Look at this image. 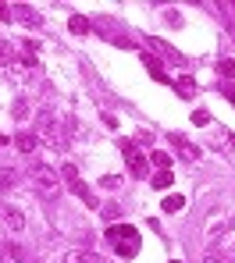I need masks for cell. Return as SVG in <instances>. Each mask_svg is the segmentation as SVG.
Here are the masks:
<instances>
[{
  "label": "cell",
  "mask_w": 235,
  "mask_h": 263,
  "mask_svg": "<svg viewBox=\"0 0 235 263\" xmlns=\"http://www.w3.org/2000/svg\"><path fill=\"white\" fill-rule=\"evenodd\" d=\"M11 18H14V14H11V7H7V4H0V22H11Z\"/></svg>",
  "instance_id": "cell-21"
},
{
  "label": "cell",
  "mask_w": 235,
  "mask_h": 263,
  "mask_svg": "<svg viewBox=\"0 0 235 263\" xmlns=\"http://www.w3.org/2000/svg\"><path fill=\"white\" fill-rule=\"evenodd\" d=\"M0 263H4V256H0Z\"/></svg>",
  "instance_id": "cell-24"
},
{
  "label": "cell",
  "mask_w": 235,
  "mask_h": 263,
  "mask_svg": "<svg viewBox=\"0 0 235 263\" xmlns=\"http://www.w3.org/2000/svg\"><path fill=\"white\" fill-rule=\"evenodd\" d=\"M14 11H22V14H18V18H25V22H32V25H36V22H40V18H36V14H32V7H25V4H18V7H14Z\"/></svg>",
  "instance_id": "cell-17"
},
{
  "label": "cell",
  "mask_w": 235,
  "mask_h": 263,
  "mask_svg": "<svg viewBox=\"0 0 235 263\" xmlns=\"http://www.w3.org/2000/svg\"><path fill=\"white\" fill-rule=\"evenodd\" d=\"M218 71H221L225 79H235V61H228V57H225V61L218 64Z\"/></svg>",
  "instance_id": "cell-16"
},
{
  "label": "cell",
  "mask_w": 235,
  "mask_h": 263,
  "mask_svg": "<svg viewBox=\"0 0 235 263\" xmlns=\"http://www.w3.org/2000/svg\"><path fill=\"white\" fill-rule=\"evenodd\" d=\"M203 263H228V260H221L218 253H207V256H203Z\"/></svg>",
  "instance_id": "cell-22"
},
{
  "label": "cell",
  "mask_w": 235,
  "mask_h": 263,
  "mask_svg": "<svg viewBox=\"0 0 235 263\" xmlns=\"http://www.w3.org/2000/svg\"><path fill=\"white\" fill-rule=\"evenodd\" d=\"M214 253L221 256V260H228V263H235V224H228L218 238H214Z\"/></svg>",
  "instance_id": "cell-4"
},
{
  "label": "cell",
  "mask_w": 235,
  "mask_h": 263,
  "mask_svg": "<svg viewBox=\"0 0 235 263\" xmlns=\"http://www.w3.org/2000/svg\"><path fill=\"white\" fill-rule=\"evenodd\" d=\"M150 185H153V189H168V185H171V175H168V171H157Z\"/></svg>",
  "instance_id": "cell-15"
},
{
  "label": "cell",
  "mask_w": 235,
  "mask_h": 263,
  "mask_svg": "<svg viewBox=\"0 0 235 263\" xmlns=\"http://www.w3.org/2000/svg\"><path fill=\"white\" fill-rule=\"evenodd\" d=\"M103 217L114 220V217H121V210H118V206H103Z\"/></svg>",
  "instance_id": "cell-20"
},
{
  "label": "cell",
  "mask_w": 235,
  "mask_h": 263,
  "mask_svg": "<svg viewBox=\"0 0 235 263\" xmlns=\"http://www.w3.org/2000/svg\"><path fill=\"white\" fill-rule=\"evenodd\" d=\"M150 164H153L157 171H168V164H171V157H168V153H160V149H153V153H150Z\"/></svg>",
  "instance_id": "cell-11"
},
{
  "label": "cell",
  "mask_w": 235,
  "mask_h": 263,
  "mask_svg": "<svg viewBox=\"0 0 235 263\" xmlns=\"http://www.w3.org/2000/svg\"><path fill=\"white\" fill-rule=\"evenodd\" d=\"M171 142H175V149L182 153V160H200V149H196L189 139H182V135H171Z\"/></svg>",
  "instance_id": "cell-6"
},
{
  "label": "cell",
  "mask_w": 235,
  "mask_h": 263,
  "mask_svg": "<svg viewBox=\"0 0 235 263\" xmlns=\"http://www.w3.org/2000/svg\"><path fill=\"white\" fill-rule=\"evenodd\" d=\"M14 185H18V175H14L11 167H0V196H7Z\"/></svg>",
  "instance_id": "cell-7"
},
{
  "label": "cell",
  "mask_w": 235,
  "mask_h": 263,
  "mask_svg": "<svg viewBox=\"0 0 235 263\" xmlns=\"http://www.w3.org/2000/svg\"><path fill=\"white\" fill-rule=\"evenodd\" d=\"M29 181H32V189L43 196V199H57L61 196V175L47 167V164H32L29 167Z\"/></svg>",
  "instance_id": "cell-3"
},
{
  "label": "cell",
  "mask_w": 235,
  "mask_h": 263,
  "mask_svg": "<svg viewBox=\"0 0 235 263\" xmlns=\"http://www.w3.org/2000/svg\"><path fill=\"white\" fill-rule=\"evenodd\" d=\"M228 100H235V89H228Z\"/></svg>",
  "instance_id": "cell-23"
},
{
  "label": "cell",
  "mask_w": 235,
  "mask_h": 263,
  "mask_svg": "<svg viewBox=\"0 0 235 263\" xmlns=\"http://www.w3.org/2000/svg\"><path fill=\"white\" fill-rule=\"evenodd\" d=\"M182 206H186L182 196H168V199H164V210H168V214H175V210H182Z\"/></svg>",
  "instance_id": "cell-14"
},
{
  "label": "cell",
  "mask_w": 235,
  "mask_h": 263,
  "mask_svg": "<svg viewBox=\"0 0 235 263\" xmlns=\"http://www.w3.org/2000/svg\"><path fill=\"white\" fill-rule=\"evenodd\" d=\"M100 185H103V189H118V185H121V178L107 175V178H100Z\"/></svg>",
  "instance_id": "cell-19"
},
{
  "label": "cell",
  "mask_w": 235,
  "mask_h": 263,
  "mask_svg": "<svg viewBox=\"0 0 235 263\" xmlns=\"http://www.w3.org/2000/svg\"><path fill=\"white\" fill-rule=\"evenodd\" d=\"M121 149H125V160H129V171H132V175H146V153H142L139 146L125 139V142H121Z\"/></svg>",
  "instance_id": "cell-5"
},
{
  "label": "cell",
  "mask_w": 235,
  "mask_h": 263,
  "mask_svg": "<svg viewBox=\"0 0 235 263\" xmlns=\"http://www.w3.org/2000/svg\"><path fill=\"white\" fill-rule=\"evenodd\" d=\"M36 142H40V139H36L32 132H22V135H18V149H22V153H32Z\"/></svg>",
  "instance_id": "cell-10"
},
{
  "label": "cell",
  "mask_w": 235,
  "mask_h": 263,
  "mask_svg": "<svg viewBox=\"0 0 235 263\" xmlns=\"http://www.w3.org/2000/svg\"><path fill=\"white\" fill-rule=\"evenodd\" d=\"M36 139H43L50 149H64L68 146V135H64V125L53 110H40L36 114Z\"/></svg>",
  "instance_id": "cell-1"
},
{
  "label": "cell",
  "mask_w": 235,
  "mask_h": 263,
  "mask_svg": "<svg viewBox=\"0 0 235 263\" xmlns=\"http://www.w3.org/2000/svg\"><path fill=\"white\" fill-rule=\"evenodd\" d=\"M86 29H89V22H86V18H79V14H75V18H71V32H86Z\"/></svg>",
  "instance_id": "cell-18"
},
{
  "label": "cell",
  "mask_w": 235,
  "mask_h": 263,
  "mask_svg": "<svg viewBox=\"0 0 235 263\" xmlns=\"http://www.w3.org/2000/svg\"><path fill=\"white\" fill-rule=\"evenodd\" d=\"M107 238H111V246H114V253H118L121 260H132V256L139 253V246H142L139 228H132V224H118V228H111Z\"/></svg>",
  "instance_id": "cell-2"
},
{
  "label": "cell",
  "mask_w": 235,
  "mask_h": 263,
  "mask_svg": "<svg viewBox=\"0 0 235 263\" xmlns=\"http://www.w3.org/2000/svg\"><path fill=\"white\" fill-rule=\"evenodd\" d=\"M146 68H150V75H153L157 82H164V71H160V61H157V57H150V53H146Z\"/></svg>",
  "instance_id": "cell-13"
},
{
  "label": "cell",
  "mask_w": 235,
  "mask_h": 263,
  "mask_svg": "<svg viewBox=\"0 0 235 263\" xmlns=\"http://www.w3.org/2000/svg\"><path fill=\"white\" fill-rule=\"evenodd\" d=\"M61 175L68 178V185H71V189H75V192H79V196H82V199H89V192H86V189H82V181H79V171H75V167H64V171H61Z\"/></svg>",
  "instance_id": "cell-8"
},
{
  "label": "cell",
  "mask_w": 235,
  "mask_h": 263,
  "mask_svg": "<svg viewBox=\"0 0 235 263\" xmlns=\"http://www.w3.org/2000/svg\"><path fill=\"white\" fill-rule=\"evenodd\" d=\"M175 89H178V92H182V96H192V92H196V82H192V79H189V75H182V79H178V82H175Z\"/></svg>",
  "instance_id": "cell-12"
},
{
  "label": "cell",
  "mask_w": 235,
  "mask_h": 263,
  "mask_svg": "<svg viewBox=\"0 0 235 263\" xmlns=\"http://www.w3.org/2000/svg\"><path fill=\"white\" fill-rule=\"evenodd\" d=\"M64 263H100V256H96V253H82V249H75V253L64 256Z\"/></svg>",
  "instance_id": "cell-9"
}]
</instances>
